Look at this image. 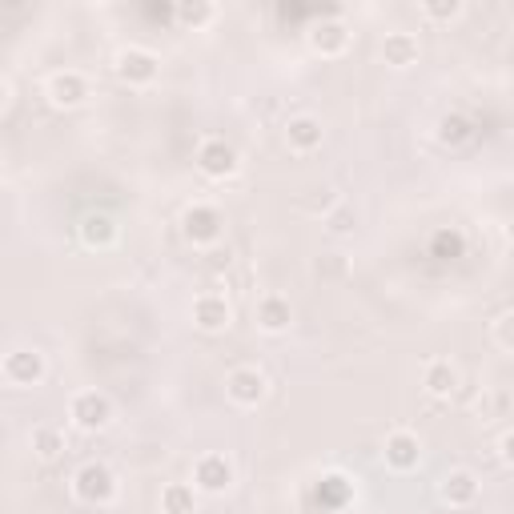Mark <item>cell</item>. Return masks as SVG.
I'll return each instance as SVG.
<instances>
[{"instance_id": "1", "label": "cell", "mask_w": 514, "mask_h": 514, "mask_svg": "<svg viewBox=\"0 0 514 514\" xmlns=\"http://www.w3.org/2000/svg\"><path fill=\"white\" fill-rule=\"evenodd\" d=\"M73 494L85 502V506H109L117 498V474L105 466V462H85L77 474H73Z\"/></svg>"}, {"instance_id": "2", "label": "cell", "mask_w": 514, "mask_h": 514, "mask_svg": "<svg viewBox=\"0 0 514 514\" xmlns=\"http://www.w3.org/2000/svg\"><path fill=\"white\" fill-rule=\"evenodd\" d=\"M221 213L213 209V205H205V201H193L185 213H181V233H185V241H193V245H213V241H221Z\"/></svg>"}, {"instance_id": "3", "label": "cell", "mask_w": 514, "mask_h": 514, "mask_svg": "<svg viewBox=\"0 0 514 514\" xmlns=\"http://www.w3.org/2000/svg\"><path fill=\"white\" fill-rule=\"evenodd\" d=\"M69 418L81 430H105L113 422V402L101 390H77L73 402H69Z\"/></svg>"}, {"instance_id": "4", "label": "cell", "mask_w": 514, "mask_h": 514, "mask_svg": "<svg viewBox=\"0 0 514 514\" xmlns=\"http://www.w3.org/2000/svg\"><path fill=\"white\" fill-rule=\"evenodd\" d=\"M225 394H229V402H237V406H257V402H266L270 382H266V374L257 370V366H237V370H229V378H225Z\"/></svg>"}, {"instance_id": "5", "label": "cell", "mask_w": 514, "mask_h": 514, "mask_svg": "<svg viewBox=\"0 0 514 514\" xmlns=\"http://www.w3.org/2000/svg\"><path fill=\"white\" fill-rule=\"evenodd\" d=\"M45 374H49V362H45L41 350H13V354H5V382L9 386L25 390V386L45 382Z\"/></svg>"}, {"instance_id": "6", "label": "cell", "mask_w": 514, "mask_h": 514, "mask_svg": "<svg viewBox=\"0 0 514 514\" xmlns=\"http://www.w3.org/2000/svg\"><path fill=\"white\" fill-rule=\"evenodd\" d=\"M193 486L201 494H225L233 486V462L225 454H217V450L213 454H201L193 462Z\"/></svg>"}, {"instance_id": "7", "label": "cell", "mask_w": 514, "mask_h": 514, "mask_svg": "<svg viewBox=\"0 0 514 514\" xmlns=\"http://www.w3.org/2000/svg\"><path fill=\"white\" fill-rule=\"evenodd\" d=\"M197 169H201L209 181H225V177L237 173V149H233L229 141H221V137H209V141H201V149H197Z\"/></svg>"}, {"instance_id": "8", "label": "cell", "mask_w": 514, "mask_h": 514, "mask_svg": "<svg viewBox=\"0 0 514 514\" xmlns=\"http://www.w3.org/2000/svg\"><path fill=\"white\" fill-rule=\"evenodd\" d=\"M157 73H161V61H157L149 49L129 45V49L117 53V77H121L125 85H153Z\"/></svg>"}, {"instance_id": "9", "label": "cell", "mask_w": 514, "mask_h": 514, "mask_svg": "<svg viewBox=\"0 0 514 514\" xmlns=\"http://www.w3.org/2000/svg\"><path fill=\"white\" fill-rule=\"evenodd\" d=\"M45 93H49V101H53L57 109H77V105L89 101V77L77 73V69H61V73L49 77Z\"/></svg>"}, {"instance_id": "10", "label": "cell", "mask_w": 514, "mask_h": 514, "mask_svg": "<svg viewBox=\"0 0 514 514\" xmlns=\"http://www.w3.org/2000/svg\"><path fill=\"white\" fill-rule=\"evenodd\" d=\"M229 322H233V306L225 302V294H197L193 298V326L201 330V334H221V330H229Z\"/></svg>"}, {"instance_id": "11", "label": "cell", "mask_w": 514, "mask_h": 514, "mask_svg": "<svg viewBox=\"0 0 514 514\" xmlns=\"http://www.w3.org/2000/svg\"><path fill=\"white\" fill-rule=\"evenodd\" d=\"M382 454H386V466H394V470L406 474V470H414L422 462V442H418L414 430H394V434H386Z\"/></svg>"}, {"instance_id": "12", "label": "cell", "mask_w": 514, "mask_h": 514, "mask_svg": "<svg viewBox=\"0 0 514 514\" xmlns=\"http://www.w3.org/2000/svg\"><path fill=\"white\" fill-rule=\"evenodd\" d=\"M322 141H326V129H322L318 117L298 113V117L286 121V145H290L294 153H314V149H322Z\"/></svg>"}, {"instance_id": "13", "label": "cell", "mask_w": 514, "mask_h": 514, "mask_svg": "<svg viewBox=\"0 0 514 514\" xmlns=\"http://www.w3.org/2000/svg\"><path fill=\"white\" fill-rule=\"evenodd\" d=\"M253 318H257V330H266V334H286V330H290V322H294L290 298H282V294H266L262 302H257Z\"/></svg>"}, {"instance_id": "14", "label": "cell", "mask_w": 514, "mask_h": 514, "mask_svg": "<svg viewBox=\"0 0 514 514\" xmlns=\"http://www.w3.org/2000/svg\"><path fill=\"white\" fill-rule=\"evenodd\" d=\"M310 45H314V53H322V57H342L346 45H350V29H346V25L338 21V13H334L330 21H322V25L310 29Z\"/></svg>"}, {"instance_id": "15", "label": "cell", "mask_w": 514, "mask_h": 514, "mask_svg": "<svg viewBox=\"0 0 514 514\" xmlns=\"http://www.w3.org/2000/svg\"><path fill=\"white\" fill-rule=\"evenodd\" d=\"M478 490H482V482H478V474L466 470V466H458V470H450V474L442 478V498H446L450 506H474V502H478Z\"/></svg>"}, {"instance_id": "16", "label": "cell", "mask_w": 514, "mask_h": 514, "mask_svg": "<svg viewBox=\"0 0 514 514\" xmlns=\"http://www.w3.org/2000/svg\"><path fill=\"white\" fill-rule=\"evenodd\" d=\"M418 53H422V45H418L414 33H386V41H382V61L394 65V69L418 65Z\"/></svg>"}, {"instance_id": "17", "label": "cell", "mask_w": 514, "mask_h": 514, "mask_svg": "<svg viewBox=\"0 0 514 514\" xmlns=\"http://www.w3.org/2000/svg\"><path fill=\"white\" fill-rule=\"evenodd\" d=\"M77 233H81V241L89 249H109L117 241V221L109 213H85L81 225H77Z\"/></svg>"}, {"instance_id": "18", "label": "cell", "mask_w": 514, "mask_h": 514, "mask_svg": "<svg viewBox=\"0 0 514 514\" xmlns=\"http://www.w3.org/2000/svg\"><path fill=\"white\" fill-rule=\"evenodd\" d=\"M422 386H426L430 398H454V394H458V370H454L446 358H438V362L426 366Z\"/></svg>"}, {"instance_id": "19", "label": "cell", "mask_w": 514, "mask_h": 514, "mask_svg": "<svg viewBox=\"0 0 514 514\" xmlns=\"http://www.w3.org/2000/svg\"><path fill=\"white\" fill-rule=\"evenodd\" d=\"M193 510H197V486L193 482L161 486V514H193Z\"/></svg>"}, {"instance_id": "20", "label": "cell", "mask_w": 514, "mask_h": 514, "mask_svg": "<svg viewBox=\"0 0 514 514\" xmlns=\"http://www.w3.org/2000/svg\"><path fill=\"white\" fill-rule=\"evenodd\" d=\"M318 506H326V510H338V506H346V498H350V478H342V474H326L322 482H318Z\"/></svg>"}, {"instance_id": "21", "label": "cell", "mask_w": 514, "mask_h": 514, "mask_svg": "<svg viewBox=\"0 0 514 514\" xmlns=\"http://www.w3.org/2000/svg\"><path fill=\"white\" fill-rule=\"evenodd\" d=\"M33 454L45 458V462L61 458V454H65V434H61L57 426H37V430H33Z\"/></svg>"}, {"instance_id": "22", "label": "cell", "mask_w": 514, "mask_h": 514, "mask_svg": "<svg viewBox=\"0 0 514 514\" xmlns=\"http://www.w3.org/2000/svg\"><path fill=\"white\" fill-rule=\"evenodd\" d=\"M322 225H326L334 237H346V233L358 229V213H354V205L342 201V205H330V209H326V221H322Z\"/></svg>"}, {"instance_id": "23", "label": "cell", "mask_w": 514, "mask_h": 514, "mask_svg": "<svg viewBox=\"0 0 514 514\" xmlns=\"http://www.w3.org/2000/svg\"><path fill=\"white\" fill-rule=\"evenodd\" d=\"M213 17H217V5H205V0H193V5H181V9H177V21H181L185 29H193V33L205 29Z\"/></svg>"}, {"instance_id": "24", "label": "cell", "mask_w": 514, "mask_h": 514, "mask_svg": "<svg viewBox=\"0 0 514 514\" xmlns=\"http://www.w3.org/2000/svg\"><path fill=\"white\" fill-rule=\"evenodd\" d=\"M462 249H466V241H462V233H458V229H442V233L434 237V253H438V257H446V262L462 257Z\"/></svg>"}, {"instance_id": "25", "label": "cell", "mask_w": 514, "mask_h": 514, "mask_svg": "<svg viewBox=\"0 0 514 514\" xmlns=\"http://www.w3.org/2000/svg\"><path fill=\"white\" fill-rule=\"evenodd\" d=\"M494 342H498L506 354H514V310H506V314L494 322Z\"/></svg>"}, {"instance_id": "26", "label": "cell", "mask_w": 514, "mask_h": 514, "mask_svg": "<svg viewBox=\"0 0 514 514\" xmlns=\"http://www.w3.org/2000/svg\"><path fill=\"white\" fill-rule=\"evenodd\" d=\"M438 137H442L446 145H462V141L470 137V129H466V121H462V117H446V121H442V133H438Z\"/></svg>"}, {"instance_id": "27", "label": "cell", "mask_w": 514, "mask_h": 514, "mask_svg": "<svg viewBox=\"0 0 514 514\" xmlns=\"http://www.w3.org/2000/svg\"><path fill=\"white\" fill-rule=\"evenodd\" d=\"M426 21H454L458 13H462V5H454V0H450V5H422L418 9Z\"/></svg>"}, {"instance_id": "28", "label": "cell", "mask_w": 514, "mask_h": 514, "mask_svg": "<svg viewBox=\"0 0 514 514\" xmlns=\"http://www.w3.org/2000/svg\"><path fill=\"white\" fill-rule=\"evenodd\" d=\"M498 454H502V462H506V466H514V430H506V434H502Z\"/></svg>"}, {"instance_id": "29", "label": "cell", "mask_w": 514, "mask_h": 514, "mask_svg": "<svg viewBox=\"0 0 514 514\" xmlns=\"http://www.w3.org/2000/svg\"><path fill=\"white\" fill-rule=\"evenodd\" d=\"M506 237H510V241H514V221H510V225H506Z\"/></svg>"}]
</instances>
